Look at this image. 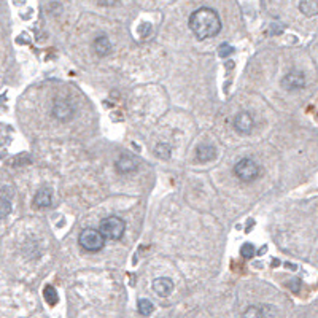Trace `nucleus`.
I'll use <instances>...</instances> for the list:
<instances>
[{"label":"nucleus","mask_w":318,"mask_h":318,"mask_svg":"<svg viewBox=\"0 0 318 318\" xmlns=\"http://www.w3.org/2000/svg\"><path fill=\"white\" fill-rule=\"evenodd\" d=\"M188 26L199 40H206L219 34V30H221V19H219V16L215 10H212L209 6H202L199 10L191 13Z\"/></svg>","instance_id":"obj_1"},{"label":"nucleus","mask_w":318,"mask_h":318,"mask_svg":"<svg viewBox=\"0 0 318 318\" xmlns=\"http://www.w3.org/2000/svg\"><path fill=\"white\" fill-rule=\"evenodd\" d=\"M80 247L85 248L86 251H99L105 245V237L99 229H94V227H88L83 229L78 235Z\"/></svg>","instance_id":"obj_2"},{"label":"nucleus","mask_w":318,"mask_h":318,"mask_svg":"<svg viewBox=\"0 0 318 318\" xmlns=\"http://www.w3.org/2000/svg\"><path fill=\"white\" fill-rule=\"evenodd\" d=\"M126 229V223L119 216H108L101 221L99 231L108 240H119Z\"/></svg>","instance_id":"obj_3"},{"label":"nucleus","mask_w":318,"mask_h":318,"mask_svg":"<svg viewBox=\"0 0 318 318\" xmlns=\"http://www.w3.org/2000/svg\"><path fill=\"white\" fill-rule=\"evenodd\" d=\"M234 174L237 175V178L242 182H253L255 178L259 175V166L253 159L243 158L237 162V164H235Z\"/></svg>","instance_id":"obj_4"},{"label":"nucleus","mask_w":318,"mask_h":318,"mask_svg":"<svg viewBox=\"0 0 318 318\" xmlns=\"http://www.w3.org/2000/svg\"><path fill=\"white\" fill-rule=\"evenodd\" d=\"M73 113H75V107L73 104L67 99H56L53 104V116L59 121H69Z\"/></svg>","instance_id":"obj_5"},{"label":"nucleus","mask_w":318,"mask_h":318,"mask_svg":"<svg viewBox=\"0 0 318 318\" xmlns=\"http://www.w3.org/2000/svg\"><path fill=\"white\" fill-rule=\"evenodd\" d=\"M282 86L285 89H288V91H296V89L304 88L306 86V75L299 70H293L283 77Z\"/></svg>","instance_id":"obj_6"},{"label":"nucleus","mask_w":318,"mask_h":318,"mask_svg":"<svg viewBox=\"0 0 318 318\" xmlns=\"http://www.w3.org/2000/svg\"><path fill=\"white\" fill-rule=\"evenodd\" d=\"M234 127L239 134L247 135L255 127V119L248 111H240L237 116L234 118Z\"/></svg>","instance_id":"obj_7"},{"label":"nucleus","mask_w":318,"mask_h":318,"mask_svg":"<svg viewBox=\"0 0 318 318\" xmlns=\"http://www.w3.org/2000/svg\"><path fill=\"white\" fill-rule=\"evenodd\" d=\"M115 167H116V172L121 175H127V174H132L137 170V161L130 156V154H121V156L116 159L115 162Z\"/></svg>","instance_id":"obj_8"},{"label":"nucleus","mask_w":318,"mask_h":318,"mask_svg":"<svg viewBox=\"0 0 318 318\" xmlns=\"http://www.w3.org/2000/svg\"><path fill=\"white\" fill-rule=\"evenodd\" d=\"M153 290L158 296L167 298L174 291V282L169 277H158V279L153 280Z\"/></svg>","instance_id":"obj_9"},{"label":"nucleus","mask_w":318,"mask_h":318,"mask_svg":"<svg viewBox=\"0 0 318 318\" xmlns=\"http://www.w3.org/2000/svg\"><path fill=\"white\" fill-rule=\"evenodd\" d=\"M53 204V193L51 190L43 188V190H38L34 196V206L37 209H46L50 207Z\"/></svg>","instance_id":"obj_10"},{"label":"nucleus","mask_w":318,"mask_h":318,"mask_svg":"<svg viewBox=\"0 0 318 318\" xmlns=\"http://www.w3.org/2000/svg\"><path fill=\"white\" fill-rule=\"evenodd\" d=\"M216 158V150L213 145L202 143L198 146V161L199 162H210Z\"/></svg>","instance_id":"obj_11"},{"label":"nucleus","mask_w":318,"mask_h":318,"mask_svg":"<svg viewBox=\"0 0 318 318\" xmlns=\"http://www.w3.org/2000/svg\"><path fill=\"white\" fill-rule=\"evenodd\" d=\"M94 50H96V53L99 54V56H107V54H110V51H111V43H110V40L105 37V35H101V37H97L96 40H94Z\"/></svg>","instance_id":"obj_12"},{"label":"nucleus","mask_w":318,"mask_h":318,"mask_svg":"<svg viewBox=\"0 0 318 318\" xmlns=\"http://www.w3.org/2000/svg\"><path fill=\"white\" fill-rule=\"evenodd\" d=\"M299 10L309 18H312V16L318 14V0H301Z\"/></svg>","instance_id":"obj_13"},{"label":"nucleus","mask_w":318,"mask_h":318,"mask_svg":"<svg viewBox=\"0 0 318 318\" xmlns=\"http://www.w3.org/2000/svg\"><path fill=\"white\" fill-rule=\"evenodd\" d=\"M277 312L271 306H263V307H250L248 311L243 312V317H271Z\"/></svg>","instance_id":"obj_14"},{"label":"nucleus","mask_w":318,"mask_h":318,"mask_svg":"<svg viewBox=\"0 0 318 318\" xmlns=\"http://www.w3.org/2000/svg\"><path fill=\"white\" fill-rule=\"evenodd\" d=\"M43 298L46 301V304H50V306H56V304H58V301H59L58 291H56V288L51 287V285H46V287H45Z\"/></svg>","instance_id":"obj_15"},{"label":"nucleus","mask_w":318,"mask_h":318,"mask_svg":"<svg viewBox=\"0 0 318 318\" xmlns=\"http://www.w3.org/2000/svg\"><path fill=\"white\" fill-rule=\"evenodd\" d=\"M137 309H138V314L148 317V315L153 314L154 306H153L151 301H148V299H140V301H138V304H137Z\"/></svg>","instance_id":"obj_16"},{"label":"nucleus","mask_w":318,"mask_h":318,"mask_svg":"<svg viewBox=\"0 0 318 318\" xmlns=\"http://www.w3.org/2000/svg\"><path fill=\"white\" fill-rule=\"evenodd\" d=\"M154 153H156V156L161 159H169L170 153H172V148H170V145H167V143H159V145H156V148H154Z\"/></svg>","instance_id":"obj_17"},{"label":"nucleus","mask_w":318,"mask_h":318,"mask_svg":"<svg viewBox=\"0 0 318 318\" xmlns=\"http://www.w3.org/2000/svg\"><path fill=\"white\" fill-rule=\"evenodd\" d=\"M10 212H11V204H10V201L5 199V198H0V219L10 215Z\"/></svg>","instance_id":"obj_18"},{"label":"nucleus","mask_w":318,"mask_h":318,"mask_svg":"<svg viewBox=\"0 0 318 318\" xmlns=\"http://www.w3.org/2000/svg\"><path fill=\"white\" fill-rule=\"evenodd\" d=\"M240 255H242L243 258H247V259L253 258V256L256 255L255 245H251V243H243L242 248H240Z\"/></svg>","instance_id":"obj_19"},{"label":"nucleus","mask_w":318,"mask_h":318,"mask_svg":"<svg viewBox=\"0 0 318 318\" xmlns=\"http://www.w3.org/2000/svg\"><path fill=\"white\" fill-rule=\"evenodd\" d=\"M234 53V48L229 43H221L218 46V54L219 58H227V56H231Z\"/></svg>","instance_id":"obj_20"},{"label":"nucleus","mask_w":318,"mask_h":318,"mask_svg":"<svg viewBox=\"0 0 318 318\" xmlns=\"http://www.w3.org/2000/svg\"><path fill=\"white\" fill-rule=\"evenodd\" d=\"M150 29H151V26L150 24H146V22H143L140 27H138V34H140L142 37H146L150 34Z\"/></svg>","instance_id":"obj_21"},{"label":"nucleus","mask_w":318,"mask_h":318,"mask_svg":"<svg viewBox=\"0 0 318 318\" xmlns=\"http://www.w3.org/2000/svg\"><path fill=\"white\" fill-rule=\"evenodd\" d=\"M288 287H290L293 291H295V293H298V291H299V287H301V282H299L298 279H295V280H293V282L288 285Z\"/></svg>","instance_id":"obj_22"}]
</instances>
